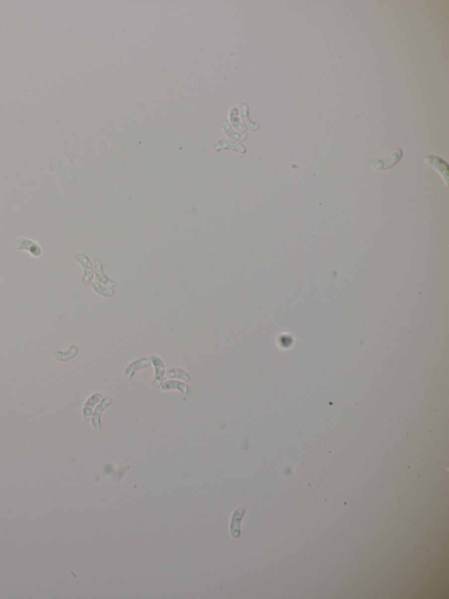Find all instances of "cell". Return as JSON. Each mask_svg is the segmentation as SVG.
Wrapping results in <instances>:
<instances>
[{"instance_id": "cell-1", "label": "cell", "mask_w": 449, "mask_h": 599, "mask_svg": "<svg viewBox=\"0 0 449 599\" xmlns=\"http://www.w3.org/2000/svg\"><path fill=\"white\" fill-rule=\"evenodd\" d=\"M402 156H403V151L399 148H397L389 157L385 159L371 162V167L376 171H385L388 169L392 168L393 166H395L398 162L400 161Z\"/></svg>"}, {"instance_id": "cell-2", "label": "cell", "mask_w": 449, "mask_h": 599, "mask_svg": "<svg viewBox=\"0 0 449 599\" xmlns=\"http://www.w3.org/2000/svg\"><path fill=\"white\" fill-rule=\"evenodd\" d=\"M150 360L154 367V377L152 382L153 389H159L163 383L165 377V365L159 356H150Z\"/></svg>"}, {"instance_id": "cell-3", "label": "cell", "mask_w": 449, "mask_h": 599, "mask_svg": "<svg viewBox=\"0 0 449 599\" xmlns=\"http://www.w3.org/2000/svg\"><path fill=\"white\" fill-rule=\"evenodd\" d=\"M75 259L83 268V274H82V281H81L82 284L88 286L91 283L92 279H93V266H92L91 261L87 256L83 254L75 255Z\"/></svg>"}, {"instance_id": "cell-4", "label": "cell", "mask_w": 449, "mask_h": 599, "mask_svg": "<svg viewBox=\"0 0 449 599\" xmlns=\"http://www.w3.org/2000/svg\"><path fill=\"white\" fill-rule=\"evenodd\" d=\"M112 403V398L110 397H105L102 399L100 403L97 405V408L94 410L93 416L91 419V423L95 430L101 431V416L105 408L109 407Z\"/></svg>"}, {"instance_id": "cell-5", "label": "cell", "mask_w": 449, "mask_h": 599, "mask_svg": "<svg viewBox=\"0 0 449 599\" xmlns=\"http://www.w3.org/2000/svg\"><path fill=\"white\" fill-rule=\"evenodd\" d=\"M14 248L16 250L27 251L34 257H40L42 253V250L39 244H36L32 240L26 239V238H20V239L17 240L14 244Z\"/></svg>"}, {"instance_id": "cell-6", "label": "cell", "mask_w": 449, "mask_h": 599, "mask_svg": "<svg viewBox=\"0 0 449 599\" xmlns=\"http://www.w3.org/2000/svg\"><path fill=\"white\" fill-rule=\"evenodd\" d=\"M150 366H151V361L149 358H141V359L135 360L131 363L128 364V367H126L125 378L127 379L128 381H131L137 371L142 370V369H144Z\"/></svg>"}, {"instance_id": "cell-7", "label": "cell", "mask_w": 449, "mask_h": 599, "mask_svg": "<svg viewBox=\"0 0 449 599\" xmlns=\"http://www.w3.org/2000/svg\"><path fill=\"white\" fill-rule=\"evenodd\" d=\"M425 161H426L427 165H431L432 167H434V169H436L438 171L439 173L444 179L446 185L448 186L449 185V168H448V165L446 164L445 162L442 160L441 158L434 157V156L427 157L425 159Z\"/></svg>"}, {"instance_id": "cell-8", "label": "cell", "mask_w": 449, "mask_h": 599, "mask_svg": "<svg viewBox=\"0 0 449 599\" xmlns=\"http://www.w3.org/2000/svg\"><path fill=\"white\" fill-rule=\"evenodd\" d=\"M244 513H245V508L244 507H239L235 509V511L233 512L232 515V521H231V535L237 539L238 537H240V521L242 519Z\"/></svg>"}, {"instance_id": "cell-9", "label": "cell", "mask_w": 449, "mask_h": 599, "mask_svg": "<svg viewBox=\"0 0 449 599\" xmlns=\"http://www.w3.org/2000/svg\"><path fill=\"white\" fill-rule=\"evenodd\" d=\"M94 270H95L96 278H97V281H99L100 283L105 285V286L108 287V288H114L116 286V282L115 281H112L110 278L107 277L105 275V272H104V267H103V264H102L100 260H96L95 261Z\"/></svg>"}, {"instance_id": "cell-10", "label": "cell", "mask_w": 449, "mask_h": 599, "mask_svg": "<svg viewBox=\"0 0 449 599\" xmlns=\"http://www.w3.org/2000/svg\"><path fill=\"white\" fill-rule=\"evenodd\" d=\"M79 348L76 345H73L66 351H54L53 352V357L54 359L60 362H66L68 360L74 359L75 356L78 353Z\"/></svg>"}, {"instance_id": "cell-11", "label": "cell", "mask_w": 449, "mask_h": 599, "mask_svg": "<svg viewBox=\"0 0 449 599\" xmlns=\"http://www.w3.org/2000/svg\"><path fill=\"white\" fill-rule=\"evenodd\" d=\"M101 398V393H95L87 399L86 402L84 403V406L82 408V416L86 421H90V416L92 413V408L98 401H100Z\"/></svg>"}, {"instance_id": "cell-12", "label": "cell", "mask_w": 449, "mask_h": 599, "mask_svg": "<svg viewBox=\"0 0 449 599\" xmlns=\"http://www.w3.org/2000/svg\"><path fill=\"white\" fill-rule=\"evenodd\" d=\"M215 151H220L221 150H234L238 153L243 154L246 152V148L241 145L240 143H236V142H230V141H221L218 142L217 144L214 147Z\"/></svg>"}, {"instance_id": "cell-13", "label": "cell", "mask_w": 449, "mask_h": 599, "mask_svg": "<svg viewBox=\"0 0 449 599\" xmlns=\"http://www.w3.org/2000/svg\"><path fill=\"white\" fill-rule=\"evenodd\" d=\"M161 390L167 391V390H177L181 391V393L188 394L189 393V387L184 383V382L176 381V380H170L167 381L164 383L161 384Z\"/></svg>"}, {"instance_id": "cell-14", "label": "cell", "mask_w": 449, "mask_h": 599, "mask_svg": "<svg viewBox=\"0 0 449 599\" xmlns=\"http://www.w3.org/2000/svg\"><path fill=\"white\" fill-rule=\"evenodd\" d=\"M165 377L167 379H179V380H182L183 382H189L191 381V376L188 374L187 372L184 370V369L177 368V367L169 368L166 372Z\"/></svg>"}, {"instance_id": "cell-15", "label": "cell", "mask_w": 449, "mask_h": 599, "mask_svg": "<svg viewBox=\"0 0 449 599\" xmlns=\"http://www.w3.org/2000/svg\"><path fill=\"white\" fill-rule=\"evenodd\" d=\"M91 288L93 289L95 293H97L99 296H104V297H112L114 295V290L109 288H105L103 287L98 281H91Z\"/></svg>"}, {"instance_id": "cell-16", "label": "cell", "mask_w": 449, "mask_h": 599, "mask_svg": "<svg viewBox=\"0 0 449 599\" xmlns=\"http://www.w3.org/2000/svg\"><path fill=\"white\" fill-rule=\"evenodd\" d=\"M244 108L245 109L242 110V116H243L242 118H243L244 123L247 126L248 129H250V130H257V129L260 128V127H259L257 124H255V122H253V121H251L249 120L248 114H247V112H247V105H244Z\"/></svg>"}, {"instance_id": "cell-17", "label": "cell", "mask_w": 449, "mask_h": 599, "mask_svg": "<svg viewBox=\"0 0 449 599\" xmlns=\"http://www.w3.org/2000/svg\"><path fill=\"white\" fill-rule=\"evenodd\" d=\"M224 131H225L226 135L230 138L235 139V140H239V141H243V140L247 138V135H240V134H237L235 132L232 131L229 126L224 127Z\"/></svg>"}]
</instances>
